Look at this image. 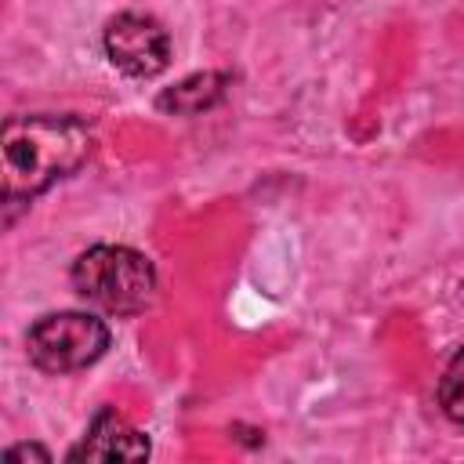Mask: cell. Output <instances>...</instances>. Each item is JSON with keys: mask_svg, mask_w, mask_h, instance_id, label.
I'll return each mask as SVG.
<instances>
[{"mask_svg": "<svg viewBox=\"0 0 464 464\" xmlns=\"http://www.w3.org/2000/svg\"><path fill=\"white\" fill-rule=\"evenodd\" d=\"M149 457V439L130 428L116 410H102L83 442L69 453V460H145Z\"/></svg>", "mask_w": 464, "mask_h": 464, "instance_id": "5b68a950", "label": "cell"}, {"mask_svg": "<svg viewBox=\"0 0 464 464\" xmlns=\"http://www.w3.org/2000/svg\"><path fill=\"white\" fill-rule=\"evenodd\" d=\"M439 402H442V413L457 424H464V348L450 359L442 381H439Z\"/></svg>", "mask_w": 464, "mask_h": 464, "instance_id": "52a82bcc", "label": "cell"}, {"mask_svg": "<svg viewBox=\"0 0 464 464\" xmlns=\"http://www.w3.org/2000/svg\"><path fill=\"white\" fill-rule=\"evenodd\" d=\"M225 83H228V76H221V72H196V76L181 80L178 87L163 91L156 105L167 112H178V116H199L203 109H210L221 98Z\"/></svg>", "mask_w": 464, "mask_h": 464, "instance_id": "8992f818", "label": "cell"}, {"mask_svg": "<svg viewBox=\"0 0 464 464\" xmlns=\"http://www.w3.org/2000/svg\"><path fill=\"white\" fill-rule=\"evenodd\" d=\"M105 54L127 76L149 80L170 65V36L152 14L123 11L105 25Z\"/></svg>", "mask_w": 464, "mask_h": 464, "instance_id": "277c9868", "label": "cell"}, {"mask_svg": "<svg viewBox=\"0 0 464 464\" xmlns=\"http://www.w3.org/2000/svg\"><path fill=\"white\" fill-rule=\"evenodd\" d=\"M91 130L76 116H11L0 134V188L7 203L33 199L91 156Z\"/></svg>", "mask_w": 464, "mask_h": 464, "instance_id": "6da1fadb", "label": "cell"}, {"mask_svg": "<svg viewBox=\"0 0 464 464\" xmlns=\"http://www.w3.org/2000/svg\"><path fill=\"white\" fill-rule=\"evenodd\" d=\"M4 460H7V464H18V460H40V464H47L51 453H47L44 446H11V450L4 453Z\"/></svg>", "mask_w": 464, "mask_h": 464, "instance_id": "ba28073f", "label": "cell"}, {"mask_svg": "<svg viewBox=\"0 0 464 464\" xmlns=\"http://www.w3.org/2000/svg\"><path fill=\"white\" fill-rule=\"evenodd\" d=\"M25 348L44 373H72L105 355L109 326L87 312H51L33 323Z\"/></svg>", "mask_w": 464, "mask_h": 464, "instance_id": "3957f363", "label": "cell"}, {"mask_svg": "<svg viewBox=\"0 0 464 464\" xmlns=\"http://www.w3.org/2000/svg\"><path fill=\"white\" fill-rule=\"evenodd\" d=\"M72 286L83 301L112 315H138L156 297V272L145 254L102 243L72 261Z\"/></svg>", "mask_w": 464, "mask_h": 464, "instance_id": "7a4b0ae2", "label": "cell"}]
</instances>
